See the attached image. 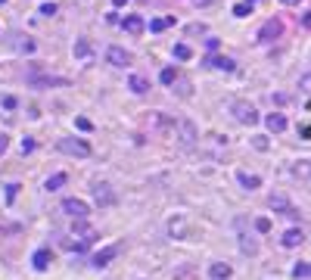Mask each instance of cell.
Here are the masks:
<instances>
[{
	"mask_svg": "<svg viewBox=\"0 0 311 280\" xmlns=\"http://www.w3.org/2000/svg\"><path fill=\"white\" fill-rule=\"evenodd\" d=\"M174 25V16H162V19H153V22H150V31H165V28H171Z\"/></svg>",
	"mask_w": 311,
	"mask_h": 280,
	"instance_id": "23",
	"label": "cell"
},
{
	"mask_svg": "<svg viewBox=\"0 0 311 280\" xmlns=\"http://www.w3.org/2000/svg\"><path fill=\"white\" fill-rule=\"evenodd\" d=\"M4 109H16V97H4Z\"/></svg>",
	"mask_w": 311,
	"mask_h": 280,
	"instance_id": "40",
	"label": "cell"
},
{
	"mask_svg": "<svg viewBox=\"0 0 311 280\" xmlns=\"http://www.w3.org/2000/svg\"><path fill=\"white\" fill-rule=\"evenodd\" d=\"M230 271H233V268H230V265H224V261H215V265L209 268V274H212L215 280H227V277H230Z\"/></svg>",
	"mask_w": 311,
	"mask_h": 280,
	"instance_id": "22",
	"label": "cell"
},
{
	"mask_svg": "<svg viewBox=\"0 0 311 280\" xmlns=\"http://www.w3.org/2000/svg\"><path fill=\"white\" fill-rule=\"evenodd\" d=\"M292 277H296V280L311 277V261H296V265H292Z\"/></svg>",
	"mask_w": 311,
	"mask_h": 280,
	"instance_id": "24",
	"label": "cell"
},
{
	"mask_svg": "<svg viewBox=\"0 0 311 280\" xmlns=\"http://www.w3.org/2000/svg\"><path fill=\"white\" fill-rule=\"evenodd\" d=\"M206 66L215 69V72H227V75L236 69V63L230 60V56H206Z\"/></svg>",
	"mask_w": 311,
	"mask_h": 280,
	"instance_id": "11",
	"label": "cell"
},
{
	"mask_svg": "<svg viewBox=\"0 0 311 280\" xmlns=\"http://www.w3.org/2000/svg\"><path fill=\"white\" fill-rule=\"evenodd\" d=\"M75 125H78V128H81V131H90V128H94V125H90V122H87V119H75Z\"/></svg>",
	"mask_w": 311,
	"mask_h": 280,
	"instance_id": "37",
	"label": "cell"
},
{
	"mask_svg": "<svg viewBox=\"0 0 311 280\" xmlns=\"http://www.w3.org/2000/svg\"><path fill=\"white\" fill-rule=\"evenodd\" d=\"M128 4V0H112V7H125Z\"/></svg>",
	"mask_w": 311,
	"mask_h": 280,
	"instance_id": "44",
	"label": "cell"
},
{
	"mask_svg": "<svg viewBox=\"0 0 311 280\" xmlns=\"http://www.w3.org/2000/svg\"><path fill=\"white\" fill-rule=\"evenodd\" d=\"M4 190H7V202H13L16 196H19V184H7Z\"/></svg>",
	"mask_w": 311,
	"mask_h": 280,
	"instance_id": "30",
	"label": "cell"
},
{
	"mask_svg": "<svg viewBox=\"0 0 311 280\" xmlns=\"http://www.w3.org/2000/svg\"><path fill=\"white\" fill-rule=\"evenodd\" d=\"M268 205H271V209H274V212H280V215H286V218H292V221H296V218H299V212H296V209H292V205H289V199H286L283 193H271V196H268Z\"/></svg>",
	"mask_w": 311,
	"mask_h": 280,
	"instance_id": "9",
	"label": "cell"
},
{
	"mask_svg": "<svg viewBox=\"0 0 311 280\" xmlns=\"http://www.w3.org/2000/svg\"><path fill=\"white\" fill-rule=\"evenodd\" d=\"M265 125H268L271 134H280V131H286V116H280V112H271V116L265 119Z\"/></svg>",
	"mask_w": 311,
	"mask_h": 280,
	"instance_id": "15",
	"label": "cell"
},
{
	"mask_svg": "<svg viewBox=\"0 0 311 280\" xmlns=\"http://www.w3.org/2000/svg\"><path fill=\"white\" fill-rule=\"evenodd\" d=\"M236 234H240V252L243 255H255V252H259V243H255L252 234H246V221L243 218H236Z\"/></svg>",
	"mask_w": 311,
	"mask_h": 280,
	"instance_id": "6",
	"label": "cell"
},
{
	"mask_svg": "<svg viewBox=\"0 0 311 280\" xmlns=\"http://www.w3.org/2000/svg\"><path fill=\"white\" fill-rule=\"evenodd\" d=\"M94 240H97V231L94 228H87L84 221H78V228L72 231V237L66 240V249H75V252H84L94 246Z\"/></svg>",
	"mask_w": 311,
	"mask_h": 280,
	"instance_id": "1",
	"label": "cell"
},
{
	"mask_svg": "<svg viewBox=\"0 0 311 280\" xmlns=\"http://www.w3.org/2000/svg\"><path fill=\"white\" fill-rule=\"evenodd\" d=\"M280 34H283V22H280V19H274V16H271L268 22H265V25L259 28V41H262V44H268V41H277Z\"/></svg>",
	"mask_w": 311,
	"mask_h": 280,
	"instance_id": "8",
	"label": "cell"
},
{
	"mask_svg": "<svg viewBox=\"0 0 311 280\" xmlns=\"http://www.w3.org/2000/svg\"><path fill=\"white\" fill-rule=\"evenodd\" d=\"M302 25H305V28H308V31H311V10H308V13H305V16H302Z\"/></svg>",
	"mask_w": 311,
	"mask_h": 280,
	"instance_id": "41",
	"label": "cell"
},
{
	"mask_svg": "<svg viewBox=\"0 0 311 280\" xmlns=\"http://www.w3.org/2000/svg\"><path fill=\"white\" fill-rule=\"evenodd\" d=\"M128 87H131L134 93H146L150 90V81H146L143 75H131V78H128Z\"/></svg>",
	"mask_w": 311,
	"mask_h": 280,
	"instance_id": "21",
	"label": "cell"
},
{
	"mask_svg": "<svg viewBox=\"0 0 311 280\" xmlns=\"http://www.w3.org/2000/svg\"><path fill=\"white\" fill-rule=\"evenodd\" d=\"M75 56H90V44H87V41H78V44H75Z\"/></svg>",
	"mask_w": 311,
	"mask_h": 280,
	"instance_id": "32",
	"label": "cell"
},
{
	"mask_svg": "<svg viewBox=\"0 0 311 280\" xmlns=\"http://www.w3.org/2000/svg\"><path fill=\"white\" fill-rule=\"evenodd\" d=\"M193 56V50L187 47V44H174V60H180V63H187Z\"/></svg>",
	"mask_w": 311,
	"mask_h": 280,
	"instance_id": "25",
	"label": "cell"
},
{
	"mask_svg": "<svg viewBox=\"0 0 311 280\" xmlns=\"http://www.w3.org/2000/svg\"><path fill=\"white\" fill-rule=\"evenodd\" d=\"M121 25H125V31H128V34H143V28H146L143 16H128Z\"/></svg>",
	"mask_w": 311,
	"mask_h": 280,
	"instance_id": "17",
	"label": "cell"
},
{
	"mask_svg": "<svg viewBox=\"0 0 311 280\" xmlns=\"http://www.w3.org/2000/svg\"><path fill=\"white\" fill-rule=\"evenodd\" d=\"M16 41H19V44H16V47H19L22 53H34V50H38V44H34L31 37H16Z\"/></svg>",
	"mask_w": 311,
	"mask_h": 280,
	"instance_id": "28",
	"label": "cell"
},
{
	"mask_svg": "<svg viewBox=\"0 0 311 280\" xmlns=\"http://www.w3.org/2000/svg\"><path fill=\"white\" fill-rule=\"evenodd\" d=\"M94 196H97V205H112L115 202V193L109 184H94Z\"/></svg>",
	"mask_w": 311,
	"mask_h": 280,
	"instance_id": "12",
	"label": "cell"
},
{
	"mask_svg": "<svg viewBox=\"0 0 311 280\" xmlns=\"http://www.w3.org/2000/svg\"><path fill=\"white\" fill-rule=\"evenodd\" d=\"M233 16L246 19V16H252V7H249V4H236V7H233Z\"/></svg>",
	"mask_w": 311,
	"mask_h": 280,
	"instance_id": "29",
	"label": "cell"
},
{
	"mask_svg": "<svg viewBox=\"0 0 311 280\" xmlns=\"http://www.w3.org/2000/svg\"><path fill=\"white\" fill-rule=\"evenodd\" d=\"M236 181H240L246 190H259V187H262V178H259V175H249V172H240V175H236Z\"/></svg>",
	"mask_w": 311,
	"mask_h": 280,
	"instance_id": "19",
	"label": "cell"
},
{
	"mask_svg": "<svg viewBox=\"0 0 311 280\" xmlns=\"http://www.w3.org/2000/svg\"><path fill=\"white\" fill-rule=\"evenodd\" d=\"M66 181H69L66 175H53V178H47V184H44V190H59V187H63Z\"/></svg>",
	"mask_w": 311,
	"mask_h": 280,
	"instance_id": "26",
	"label": "cell"
},
{
	"mask_svg": "<svg viewBox=\"0 0 311 280\" xmlns=\"http://www.w3.org/2000/svg\"><path fill=\"white\" fill-rule=\"evenodd\" d=\"M246 4H249V7H252V4H259V0H246Z\"/></svg>",
	"mask_w": 311,
	"mask_h": 280,
	"instance_id": "45",
	"label": "cell"
},
{
	"mask_svg": "<svg viewBox=\"0 0 311 280\" xmlns=\"http://www.w3.org/2000/svg\"><path fill=\"white\" fill-rule=\"evenodd\" d=\"M174 128H177V140H180V146H193V143L199 140V134H196V125H193L190 119H180Z\"/></svg>",
	"mask_w": 311,
	"mask_h": 280,
	"instance_id": "7",
	"label": "cell"
},
{
	"mask_svg": "<svg viewBox=\"0 0 311 280\" xmlns=\"http://www.w3.org/2000/svg\"><path fill=\"white\" fill-rule=\"evenodd\" d=\"M252 146H255V149H268V137H262V134L252 137Z\"/></svg>",
	"mask_w": 311,
	"mask_h": 280,
	"instance_id": "35",
	"label": "cell"
},
{
	"mask_svg": "<svg viewBox=\"0 0 311 280\" xmlns=\"http://www.w3.org/2000/svg\"><path fill=\"white\" fill-rule=\"evenodd\" d=\"M53 13H56V4H53V0L50 4H41V16H53Z\"/></svg>",
	"mask_w": 311,
	"mask_h": 280,
	"instance_id": "34",
	"label": "cell"
},
{
	"mask_svg": "<svg viewBox=\"0 0 311 280\" xmlns=\"http://www.w3.org/2000/svg\"><path fill=\"white\" fill-rule=\"evenodd\" d=\"M7 146H10V137H7V134H0V153H7Z\"/></svg>",
	"mask_w": 311,
	"mask_h": 280,
	"instance_id": "39",
	"label": "cell"
},
{
	"mask_svg": "<svg viewBox=\"0 0 311 280\" xmlns=\"http://www.w3.org/2000/svg\"><path fill=\"white\" fill-rule=\"evenodd\" d=\"M283 246L286 249H296V246H302V243H305V234H302V228H289L286 234H283Z\"/></svg>",
	"mask_w": 311,
	"mask_h": 280,
	"instance_id": "13",
	"label": "cell"
},
{
	"mask_svg": "<svg viewBox=\"0 0 311 280\" xmlns=\"http://www.w3.org/2000/svg\"><path fill=\"white\" fill-rule=\"evenodd\" d=\"M280 4H286V7H296V4H299V0H280Z\"/></svg>",
	"mask_w": 311,
	"mask_h": 280,
	"instance_id": "43",
	"label": "cell"
},
{
	"mask_svg": "<svg viewBox=\"0 0 311 280\" xmlns=\"http://www.w3.org/2000/svg\"><path fill=\"white\" fill-rule=\"evenodd\" d=\"M159 81H162V84H168V87H171V84L177 81V69H162V75H159Z\"/></svg>",
	"mask_w": 311,
	"mask_h": 280,
	"instance_id": "27",
	"label": "cell"
},
{
	"mask_svg": "<svg viewBox=\"0 0 311 280\" xmlns=\"http://www.w3.org/2000/svg\"><path fill=\"white\" fill-rule=\"evenodd\" d=\"M230 116L240 122V125H259V109H255L252 103H246V100H233L230 103Z\"/></svg>",
	"mask_w": 311,
	"mask_h": 280,
	"instance_id": "2",
	"label": "cell"
},
{
	"mask_svg": "<svg viewBox=\"0 0 311 280\" xmlns=\"http://www.w3.org/2000/svg\"><path fill=\"white\" fill-rule=\"evenodd\" d=\"M168 234H171L174 240H180V237L187 234V224H184V215H174V218L168 221Z\"/></svg>",
	"mask_w": 311,
	"mask_h": 280,
	"instance_id": "18",
	"label": "cell"
},
{
	"mask_svg": "<svg viewBox=\"0 0 311 280\" xmlns=\"http://www.w3.org/2000/svg\"><path fill=\"white\" fill-rule=\"evenodd\" d=\"M292 175H296L299 181L311 184V159H299V162H292Z\"/></svg>",
	"mask_w": 311,
	"mask_h": 280,
	"instance_id": "14",
	"label": "cell"
},
{
	"mask_svg": "<svg viewBox=\"0 0 311 280\" xmlns=\"http://www.w3.org/2000/svg\"><path fill=\"white\" fill-rule=\"evenodd\" d=\"M206 47H209V53H215V50H218V37H209Z\"/></svg>",
	"mask_w": 311,
	"mask_h": 280,
	"instance_id": "38",
	"label": "cell"
},
{
	"mask_svg": "<svg viewBox=\"0 0 311 280\" xmlns=\"http://www.w3.org/2000/svg\"><path fill=\"white\" fill-rule=\"evenodd\" d=\"M265 280H280V277H265Z\"/></svg>",
	"mask_w": 311,
	"mask_h": 280,
	"instance_id": "46",
	"label": "cell"
},
{
	"mask_svg": "<svg viewBox=\"0 0 311 280\" xmlns=\"http://www.w3.org/2000/svg\"><path fill=\"white\" fill-rule=\"evenodd\" d=\"M118 255H121V243H112V246H103L94 258H90V265L97 271H103V268H109V261H115Z\"/></svg>",
	"mask_w": 311,
	"mask_h": 280,
	"instance_id": "4",
	"label": "cell"
},
{
	"mask_svg": "<svg viewBox=\"0 0 311 280\" xmlns=\"http://www.w3.org/2000/svg\"><path fill=\"white\" fill-rule=\"evenodd\" d=\"M34 146H38V143H34V137H25V140H22V156L34 153Z\"/></svg>",
	"mask_w": 311,
	"mask_h": 280,
	"instance_id": "33",
	"label": "cell"
},
{
	"mask_svg": "<svg viewBox=\"0 0 311 280\" xmlns=\"http://www.w3.org/2000/svg\"><path fill=\"white\" fill-rule=\"evenodd\" d=\"M255 231H259V234H268V231H271V218H259V221H255Z\"/></svg>",
	"mask_w": 311,
	"mask_h": 280,
	"instance_id": "31",
	"label": "cell"
},
{
	"mask_svg": "<svg viewBox=\"0 0 311 280\" xmlns=\"http://www.w3.org/2000/svg\"><path fill=\"white\" fill-rule=\"evenodd\" d=\"M140 4H146V0H140Z\"/></svg>",
	"mask_w": 311,
	"mask_h": 280,
	"instance_id": "48",
	"label": "cell"
},
{
	"mask_svg": "<svg viewBox=\"0 0 311 280\" xmlns=\"http://www.w3.org/2000/svg\"><path fill=\"white\" fill-rule=\"evenodd\" d=\"M0 4H7V0H0Z\"/></svg>",
	"mask_w": 311,
	"mask_h": 280,
	"instance_id": "47",
	"label": "cell"
},
{
	"mask_svg": "<svg viewBox=\"0 0 311 280\" xmlns=\"http://www.w3.org/2000/svg\"><path fill=\"white\" fill-rule=\"evenodd\" d=\"M50 261H53L50 249H38V252L31 255V265H34V271H47V268H50Z\"/></svg>",
	"mask_w": 311,
	"mask_h": 280,
	"instance_id": "16",
	"label": "cell"
},
{
	"mask_svg": "<svg viewBox=\"0 0 311 280\" xmlns=\"http://www.w3.org/2000/svg\"><path fill=\"white\" fill-rule=\"evenodd\" d=\"M106 60H109V66L125 69V66H131V53L121 50V47H109V50H106Z\"/></svg>",
	"mask_w": 311,
	"mask_h": 280,
	"instance_id": "10",
	"label": "cell"
},
{
	"mask_svg": "<svg viewBox=\"0 0 311 280\" xmlns=\"http://www.w3.org/2000/svg\"><path fill=\"white\" fill-rule=\"evenodd\" d=\"M63 212H66L69 218H75V221H87V215H90V205H87L84 199L69 196V199H63Z\"/></svg>",
	"mask_w": 311,
	"mask_h": 280,
	"instance_id": "3",
	"label": "cell"
},
{
	"mask_svg": "<svg viewBox=\"0 0 311 280\" xmlns=\"http://www.w3.org/2000/svg\"><path fill=\"white\" fill-rule=\"evenodd\" d=\"M59 153H66V156H78V159H87L90 156V146L84 143V140H72V137H63L59 143Z\"/></svg>",
	"mask_w": 311,
	"mask_h": 280,
	"instance_id": "5",
	"label": "cell"
},
{
	"mask_svg": "<svg viewBox=\"0 0 311 280\" xmlns=\"http://www.w3.org/2000/svg\"><path fill=\"white\" fill-rule=\"evenodd\" d=\"M187 34H206V25H203V22H196V25H190V28H187Z\"/></svg>",
	"mask_w": 311,
	"mask_h": 280,
	"instance_id": "36",
	"label": "cell"
},
{
	"mask_svg": "<svg viewBox=\"0 0 311 280\" xmlns=\"http://www.w3.org/2000/svg\"><path fill=\"white\" fill-rule=\"evenodd\" d=\"M31 84H50V87H66L69 78H53V75H44V78H38V75H31Z\"/></svg>",
	"mask_w": 311,
	"mask_h": 280,
	"instance_id": "20",
	"label": "cell"
},
{
	"mask_svg": "<svg viewBox=\"0 0 311 280\" xmlns=\"http://www.w3.org/2000/svg\"><path fill=\"white\" fill-rule=\"evenodd\" d=\"M215 0H193V7H212Z\"/></svg>",
	"mask_w": 311,
	"mask_h": 280,
	"instance_id": "42",
	"label": "cell"
}]
</instances>
